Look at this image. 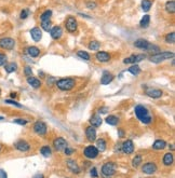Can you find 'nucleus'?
<instances>
[{
	"label": "nucleus",
	"instance_id": "obj_45",
	"mask_svg": "<svg viewBox=\"0 0 175 178\" xmlns=\"http://www.w3.org/2000/svg\"><path fill=\"white\" fill-rule=\"evenodd\" d=\"M24 75L26 76V78L27 77H30V76H32V67L30 66H25L24 67Z\"/></svg>",
	"mask_w": 175,
	"mask_h": 178
},
{
	"label": "nucleus",
	"instance_id": "obj_55",
	"mask_svg": "<svg viewBox=\"0 0 175 178\" xmlns=\"http://www.w3.org/2000/svg\"><path fill=\"white\" fill-rule=\"evenodd\" d=\"M16 95H18V94H16V92H11L10 97H11V98H15V97H16Z\"/></svg>",
	"mask_w": 175,
	"mask_h": 178
},
{
	"label": "nucleus",
	"instance_id": "obj_34",
	"mask_svg": "<svg viewBox=\"0 0 175 178\" xmlns=\"http://www.w3.org/2000/svg\"><path fill=\"white\" fill-rule=\"evenodd\" d=\"M40 153H41V156H43L44 158H49L52 154V149L49 146H42L41 148H40Z\"/></svg>",
	"mask_w": 175,
	"mask_h": 178
},
{
	"label": "nucleus",
	"instance_id": "obj_10",
	"mask_svg": "<svg viewBox=\"0 0 175 178\" xmlns=\"http://www.w3.org/2000/svg\"><path fill=\"white\" fill-rule=\"evenodd\" d=\"M67 146H68V142L64 137H56L55 139L53 140V147L56 151H63Z\"/></svg>",
	"mask_w": 175,
	"mask_h": 178
},
{
	"label": "nucleus",
	"instance_id": "obj_33",
	"mask_svg": "<svg viewBox=\"0 0 175 178\" xmlns=\"http://www.w3.org/2000/svg\"><path fill=\"white\" fill-rule=\"evenodd\" d=\"M128 71L133 75V76H138V75L141 74V68H139L138 64H132V66L129 67Z\"/></svg>",
	"mask_w": 175,
	"mask_h": 178
},
{
	"label": "nucleus",
	"instance_id": "obj_56",
	"mask_svg": "<svg viewBox=\"0 0 175 178\" xmlns=\"http://www.w3.org/2000/svg\"><path fill=\"white\" fill-rule=\"evenodd\" d=\"M169 147H170V149H171L172 151L174 150V145L173 144H171V145H169Z\"/></svg>",
	"mask_w": 175,
	"mask_h": 178
},
{
	"label": "nucleus",
	"instance_id": "obj_13",
	"mask_svg": "<svg viewBox=\"0 0 175 178\" xmlns=\"http://www.w3.org/2000/svg\"><path fill=\"white\" fill-rule=\"evenodd\" d=\"M66 165H67V168L72 174H80L81 173V168H80V166L78 165V163L75 160H72V159L66 160Z\"/></svg>",
	"mask_w": 175,
	"mask_h": 178
},
{
	"label": "nucleus",
	"instance_id": "obj_59",
	"mask_svg": "<svg viewBox=\"0 0 175 178\" xmlns=\"http://www.w3.org/2000/svg\"><path fill=\"white\" fill-rule=\"evenodd\" d=\"M4 119V117H0V121H2Z\"/></svg>",
	"mask_w": 175,
	"mask_h": 178
},
{
	"label": "nucleus",
	"instance_id": "obj_39",
	"mask_svg": "<svg viewBox=\"0 0 175 178\" xmlns=\"http://www.w3.org/2000/svg\"><path fill=\"white\" fill-rule=\"evenodd\" d=\"M41 29L44 30V31L49 32L50 31V29L52 28V22L51 20L50 21H43V22H41Z\"/></svg>",
	"mask_w": 175,
	"mask_h": 178
},
{
	"label": "nucleus",
	"instance_id": "obj_44",
	"mask_svg": "<svg viewBox=\"0 0 175 178\" xmlns=\"http://www.w3.org/2000/svg\"><path fill=\"white\" fill-rule=\"evenodd\" d=\"M63 152H64V154H65V156H72V154H74L75 152H76V150L74 148H70V147H66L65 149H64L63 150Z\"/></svg>",
	"mask_w": 175,
	"mask_h": 178
},
{
	"label": "nucleus",
	"instance_id": "obj_21",
	"mask_svg": "<svg viewBox=\"0 0 175 178\" xmlns=\"http://www.w3.org/2000/svg\"><path fill=\"white\" fill-rule=\"evenodd\" d=\"M26 53L30 56V57H38L40 55V49L38 46H30L26 48Z\"/></svg>",
	"mask_w": 175,
	"mask_h": 178
},
{
	"label": "nucleus",
	"instance_id": "obj_43",
	"mask_svg": "<svg viewBox=\"0 0 175 178\" xmlns=\"http://www.w3.org/2000/svg\"><path fill=\"white\" fill-rule=\"evenodd\" d=\"M7 62H8V56L4 54V53L0 52V66H3Z\"/></svg>",
	"mask_w": 175,
	"mask_h": 178
},
{
	"label": "nucleus",
	"instance_id": "obj_18",
	"mask_svg": "<svg viewBox=\"0 0 175 178\" xmlns=\"http://www.w3.org/2000/svg\"><path fill=\"white\" fill-rule=\"evenodd\" d=\"M95 57H96V60H98V62L107 63V62H109V60H110L112 55H110L108 52H105V51H98V52H96Z\"/></svg>",
	"mask_w": 175,
	"mask_h": 178
},
{
	"label": "nucleus",
	"instance_id": "obj_48",
	"mask_svg": "<svg viewBox=\"0 0 175 178\" xmlns=\"http://www.w3.org/2000/svg\"><path fill=\"white\" fill-rule=\"evenodd\" d=\"M55 82H56L55 77H49V78L47 79V84H48V86H52L53 84H55Z\"/></svg>",
	"mask_w": 175,
	"mask_h": 178
},
{
	"label": "nucleus",
	"instance_id": "obj_7",
	"mask_svg": "<svg viewBox=\"0 0 175 178\" xmlns=\"http://www.w3.org/2000/svg\"><path fill=\"white\" fill-rule=\"evenodd\" d=\"M15 46V40L11 37H3L0 39V48L2 50H8L11 51Z\"/></svg>",
	"mask_w": 175,
	"mask_h": 178
},
{
	"label": "nucleus",
	"instance_id": "obj_61",
	"mask_svg": "<svg viewBox=\"0 0 175 178\" xmlns=\"http://www.w3.org/2000/svg\"><path fill=\"white\" fill-rule=\"evenodd\" d=\"M0 151H1V147H0Z\"/></svg>",
	"mask_w": 175,
	"mask_h": 178
},
{
	"label": "nucleus",
	"instance_id": "obj_37",
	"mask_svg": "<svg viewBox=\"0 0 175 178\" xmlns=\"http://www.w3.org/2000/svg\"><path fill=\"white\" fill-rule=\"evenodd\" d=\"M164 41L167 42V43H169V44H174V42H175V32L171 31V32H169V34L165 35Z\"/></svg>",
	"mask_w": 175,
	"mask_h": 178
},
{
	"label": "nucleus",
	"instance_id": "obj_47",
	"mask_svg": "<svg viewBox=\"0 0 175 178\" xmlns=\"http://www.w3.org/2000/svg\"><path fill=\"white\" fill-rule=\"evenodd\" d=\"M15 124H20V125H26V124L28 123V121L26 120V119H22V118H20V119H15V120L13 121Z\"/></svg>",
	"mask_w": 175,
	"mask_h": 178
},
{
	"label": "nucleus",
	"instance_id": "obj_28",
	"mask_svg": "<svg viewBox=\"0 0 175 178\" xmlns=\"http://www.w3.org/2000/svg\"><path fill=\"white\" fill-rule=\"evenodd\" d=\"M167 146H168L167 142L163 139H157L152 144V148L155 149V150H163Z\"/></svg>",
	"mask_w": 175,
	"mask_h": 178
},
{
	"label": "nucleus",
	"instance_id": "obj_29",
	"mask_svg": "<svg viewBox=\"0 0 175 178\" xmlns=\"http://www.w3.org/2000/svg\"><path fill=\"white\" fill-rule=\"evenodd\" d=\"M150 25V15L149 14H145V15L142 17V20L139 21V27L141 28H147Z\"/></svg>",
	"mask_w": 175,
	"mask_h": 178
},
{
	"label": "nucleus",
	"instance_id": "obj_52",
	"mask_svg": "<svg viewBox=\"0 0 175 178\" xmlns=\"http://www.w3.org/2000/svg\"><path fill=\"white\" fill-rule=\"evenodd\" d=\"M118 136H119L120 138H123L125 136V133L122 128H118Z\"/></svg>",
	"mask_w": 175,
	"mask_h": 178
},
{
	"label": "nucleus",
	"instance_id": "obj_60",
	"mask_svg": "<svg viewBox=\"0 0 175 178\" xmlns=\"http://www.w3.org/2000/svg\"><path fill=\"white\" fill-rule=\"evenodd\" d=\"M0 94H1V90H0Z\"/></svg>",
	"mask_w": 175,
	"mask_h": 178
},
{
	"label": "nucleus",
	"instance_id": "obj_36",
	"mask_svg": "<svg viewBox=\"0 0 175 178\" xmlns=\"http://www.w3.org/2000/svg\"><path fill=\"white\" fill-rule=\"evenodd\" d=\"M142 162H143V158H142V156L136 154V156L132 159V166L136 168V167H138V166L142 164Z\"/></svg>",
	"mask_w": 175,
	"mask_h": 178
},
{
	"label": "nucleus",
	"instance_id": "obj_27",
	"mask_svg": "<svg viewBox=\"0 0 175 178\" xmlns=\"http://www.w3.org/2000/svg\"><path fill=\"white\" fill-rule=\"evenodd\" d=\"M3 67H4V70H6L7 74H12V72L18 70V64L14 62L6 63V64L3 65Z\"/></svg>",
	"mask_w": 175,
	"mask_h": 178
},
{
	"label": "nucleus",
	"instance_id": "obj_22",
	"mask_svg": "<svg viewBox=\"0 0 175 178\" xmlns=\"http://www.w3.org/2000/svg\"><path fill=\"white\" fill-rule=\"evenodd\" d=\"M27 83L32 86V89H39L41 88V81L39 80L38 78H35V77L30 76V77H27Z\"/></svg>",
	"mask_w": 175,
	"mask_h": 178
},
{
	"label": "nucleus",
	"instance_id": "obj_6",
	"mask_svg": "<svg viewBox=\"0 0 175 178\" xmlns=\"http://www.w3.org/2000/svg\"><path fill=\"white\" fill-rule=\"evenodd\" d=\"M32 128H34V132L36 133L37 135H39V136H44V135L47 134V132H48V126H47V124L44 123L43 121H40V120H38L34 123Z\"/></svg>",
	"mask_w": 175,
	"mask_h": 178
},
{
	"label": "nucleus",
	"instance_id": "obj_11",
	"mask_svg": "<svg viewBox=\"0 0 175 178\" xmlns=\"http://www.w3.org/2000/svg\"><path fill=\"white\" fill-rule=\"evenodd\" d=\"M157 171H158V166L153 162H147L142 166V172H143L144 174L152 175V174H155Z\"/></svg>",
	"mask_w": 175,
	"mask_h": 178
},
{
	"label": "nucleus",
	"instance_id": "obj_4",
	"mask_svg": "<svg viewBox=\"0 0 175 178\" xmlns=\"http://www.w3.org/2000/svg\"><path fill=\"white\" fill-rule=\"evenodd\" d=\"M101 172L105 177H112L117 172V164L115 162H112V161L106 162L105 164L102 166Z\"/></svg>",
	"mask_w": 175,
	"mask_h": 178
},
{
	"label": "nucleus",
	"instance_id": "obj_25",
	"mask_svg": "<svg viewBox=\"0 0 175 178\" xmlns=\"http://www.w3.org/2000/svg\"><path fill=\"white\" fill-rule=\"evenodd\" d=\"M162 162L165 166H171L174 162V156L172 152H167V153L163 156Z\"/></svg>",
	"mask_w": 175,
	"mask_h": 178
},
{
	"label": "nucleus",
	"instance_id": "obj_58",
	"mask_svg": "<svg viewBox=\"0 0 175 178\" xmlns=\"http://www.w3.org/2000/svg\"><path fill=\"white\" fill-rule=\"evenodd\" d=\"M36 177H43V175H42V174H38V175H36Z\"/></svg>",
	"mask_w": 175,
	"mask_h": 178
},
{
	"label": "nucleus",
	"instance_id": "obj_24",
	"mask_svg": "<svg viewBox=\"0 0 175 178\" xmlns=\"http://www.w3.org/2000/svg\"><path fill=\"white\" fill-rule=\"evenodd\" d=\"M164 10L168 14L175 13V0H168L164 4Z\"/></svg>",
	"mask_w": 175,
	"mask_h": 178
},
{
	"label": "nucleus",
	"instance_id": "obj_40",
	"mask_svg": "<svg viewBox=\"0 0 175 178\" xmlns=\"http://www.w3.org/2000/svg\"><path fill=\"white\" fill-rule=\"evenodd\" d=\"M146 51L147 52H149V53H158V52H160V48L158 46H156V44H151L149 43V46H148V48L146 49Z\"/></svg>",
	"mask_w": 175,
	"mask_h": 178
},
{
	"label": "nucleus",
	"instance_id": "obj_30",
	"mask_svg": "<svg viewBox=\"0 0 175 178\" xmlns=\"http://www.w3.org/2000/svg\"><path fill=\"white\" fill-rule=\"evenodd\" d=\"M105 122L107 123V124H109V125L116 126V125H118V124H119L120 120H119V118H118L117 116H113V114H110V116L106 117Z\"/></svg>",
	"mask_w": 175,
	"mask_h": 178
},
{
	"label": "nucleus",
	"instance_id": "obj_20",
	"mask_svg": "<svg viewBox=\"0 0 175 178\" xmlns=\"http://www.w3.org/2000/svg\"><path fill=\"white\" fill-rule=\"evenodd\" d=\"M146 95L150 98L157 99V98H160L163 95V92L159 89H148V90H146Z\"/></svg>",
	"mask_w": 175,
	"mask_h": 178
},
{
	"label": "nucleus",
	"instance_id": "obj_19",
	"mask_svg": "<svg viewBox=\"0 0 175 178\" xmlns=\"http://www.w3.org/2000/svg\"><path fill=\"white\" fill-rule=\"evenodd\" d=\"M89 122H90V125L94 126V127H98V126H101L102 123H103V119H102V117L98 113H95V114H92L91 118L89 119Z\"/></svg>",
	"mask_w": 175,
	"mask_h": 178
},
{
	"label": "nucleus",
	"instance_id": "obj_8",
	"mask_svg": "<svg viewBox=\"0 0 175 178\" xmlns=\"http://www.w3.org/2000/svg\"><path fill=\"white\" fill-rule=\"evenodd\" d=\"M98 154H100V151H98V148H96L95 146H93V145H90V146L86 147L83 150V156H86L87 159H90V160L96 159L98 156Z\"/></svg>",
	"mask_w": 175,
	"mask_h": 178
},
{
	"label": "nucleus",
	"instance_id": "obj_17",
	"mask_svg": "<svg viewBox=\"0 0 175 178\" xmlns=\"http://www.w3.org/2000/svg\"><path fill=\"white\" fill-rule=\"evenodd\" d=\"M113 78H115V77H113V75L112 72H109L108 70H104L103 75H102V77H101V84L107 85V84H109L113 80Z\"/></svg>",
	"mask_w": 175,
	"mask_h": 178
},
{
	"label": "nucleus",
	"instance_id": "obj_49",
	"mask_svg": "<svg viewBox=\"0 0 175 178\" xmlns=\"http://www.w3.org/2000/svg\"><path fill=\"white\" fill-rule=\"evenodd\" d=\"M90 175H91L92 177H98V170H96V167H92L91 170H90Z\"/></svg>",
	"mask_w": 175,
	"mask_h": 178
},
{
	"label": "nucleus",
	"instance_id": "obj_41",
	"mask_svg": "<svg viewBox=\"0 0 175 178\" xmlns=\"http://www.w3.org/2000/svg\"><path fill=\"white\" fill-rule=\"evenodd\" d=\"M29 14H30L29 9H23L20 12V18L21 20H26V18L29 16Z\"/></svg>",
	"mask_w": 175,
	"mask_h": 178
},
{
	"label": "nucleus",
	"instance_id": "obj_42",
	"mask_svg": "<svg viewBox=\"0 0 175 178\" xmlns=\"http://www.w3.org/2000/svg\"><path fill=\"white\" fill-rule=\"evenodd\" d=\"M4 103H6V104H9V105H12V106H15V107H18V108H22V107H23L20 103L15 102L13 98H12V99H6V100H4Z\"/></svg>",
	"mask_w": 175,
	"mask_h": 178
},
{
	"label": "nucleus",
	"instance_id": "obj_54",
	"mask_svg": "<svg viewBox=\"0 0 175 178\" xmlns=\"http://www.w3.org/2000/svg\"><path fill=\"white\" fill-rule=\"evenodd\" d=\"M78 14H79L80 16H82V17H86V18H92L91 16H88L87 14H84V13H78Z\"/></svg>",
	"mask_w": 175,
	"mask_h": 178
},
{
	"label": "nucleus",
	"instance_id": "obj_53",
	"mask_svg": "<svg viewBox=\"0 0 175 178\" xmlns=\"http://www.w3.org/2000/svg\"><path fill=\"white\" fill-rule=\"evenodd\" d=\"M8 175H7V173L4 172L3 170H0V178H6Z\"/></svg>",
	"mask_w": 175,
	"mask_h": 178
},
{
	"label": "nucleus",
	"instance_id": "obj_32",
	"mask_svg": "<svg viewBox=\"0 0 175 178\" xmlns=\"http://www.w3.org/2000/svg\"><path fill=\"white\" fill-rule=\"evenodd\" d=\"M152 7V1L151 0H142L141 2V8L144 12H148Z\"/></svg>",
	"mask_w": 175,
	"mask_h": 178
},
{
	"label": "nucleus",
	"instance_id": "obj_16",
	"mask_svg": "<svg viewBox=\"0 0 175 178\" xmlns=\"http://www.w3.org/2000/svg\"><path fill=\"white\" fill-rule=\"evenodd\" d=\"M86 136H87L88 142H95V140H96V130H95V127H94V126H92V125L87 126Z\"/></svg>",
	"mask_w": 175,
	"mask_h": 178
},
{
	"label": "nucleus",
	"instance_id": "obj_46",
	"mask_svg": "<svg viewBox=\"0 0 175 178\" xmlns=\"http://www.w3.org/2000/svg\"><path fill=\"white\" fill-rule=\"evenodd\" d=\"M87 8L90 9V10H94V9H96V7H98V3H96L95 1H88L86 3Z\"/></svg>",
	"mask_w": 175,
	"mask_h": 178
},
{
	"label": "nucleus",
	"instance_id": "obj_50",
	"mask_svg": "<svg viewBox=\"0 0 175 178\" xmlns=\"http://www.w3.org/2000/svg\"><path fill=\"white\" fill-rule=\"evenodd\" d=\"M113 150H115V153H121V144L118 142V144L115 146V149H113Z\"/></svg>",
	"mask_w": 175,
	"mask_h": 178
},
{
	"label": "nucleus",
	"instance_id": "obj_15",
	"mask_svg": "<svg viewBox=\"0 0 175 178\" xmlns=\"http://www.w3.org/2000/svg\"><path fill=\"white\" fill-rule=\"evenodd\" d=\"M14 147H15L16 150L21 151V152H27L29 151L30 149V145L28 142H26L24 139H20L14 144Z\"/></svg>",
	"mask_w": 175,
	"mask_h": 178
},
{
	"label": "nucleus",
	"instance_id": "obj_23",
	"mask_svg": "<svg viewBox=\"0 0 175 178\" xmlns=\"http://www.w3.org/2000/svg\"><path fill=\"white\" fill-rule=\"evenodd\" d=\"M150 42L148 40H146V39H138L135 42H134V46L138 49H141V50H146V49L148 48V46H149Z\"/></svg>",
	"mask_w": 175,
	"mask_h": 178
},
{
	"label": "nucleus",
	"instance_id": "obj_57",
	"mask_svg": "<svg viewBox=\"0 0 175 178\" xmlns=\"http://www.w3.org/2000/svg\"><path fill=\"white\" fill-rule=\"evenodd\" d=\"M39 77H41V78H43L44 77V74L42 71H39Z\"/></svg>",
	"mask_w": 175,
	"mask_h": 178
},
{
	"label": "nucleus",
	"instance_id": "obj_31",
	"mask_svg": "<svg viewBox=\"0 0 175 178\" xmlns=\"http://www.w3.org/2000/svg\"><path fill=\"white\" fill-rule=\"evenodd\" d=\"M52 14H53V12H52V10H50V9L44 10L39 16L40 22H43V21H50L51 17H52Z\"/></svg>",
	"mask_w": 175,
	"mask_h": 178
},
{
	"label": "nucleus",
	"instance_id": "obj_1",
	"mask_svg": "<svg viewBox=\"0 0 175 178\" xmlns=\"http://www.w3.org/2000/svg\"><path fill=\"white\" fill-rule=\"evenodd\" d=\"M134 113H135L136 118L144 124H150L152 122V117L150 116L149 110L147 107H145L144 105H138L134 108Z\"/></svg>",
	"mask_w": 175,
	"mask_h": 178
},
{
	"label": "nucleus",
	"instance_id": "obj_26",
	"mask_svg": "<svg viewBox=\"0 0 175 178\" xmlns=\"http://www.w3.org/2000/svg\"><path fill=\"white\" fill-rule=\"evenodd\" d=\"M95 147L98 148V150L100 152H104L107 148V142L104 138H100V139H96L95 140Z\"/></svg>",
	"mask_w": 175,
	"mask_h": 178
},
{
	"label": "nucleus",
	"instance_id": "obj_2",
	"mask_svg": "<svg viewBox=\"0 0 175 178\" xmlns=\"http://www.w3.org/2000/svg\"><path fill=\"white\" fill-rule=\"evenodd\" d=\"M55 85L61 91H70L75 88L76 81L72 78H62L60 80H56Z\"/></svg>",
	"mask_w": 175,
	"mask_h": 178
},
{
	"label": "nucleus",
	"instance_id": "obj_14",
	"mask_svg": "<svg viewBox=\"0 0 175 178\" xmlns=\"http://www.w3.org/2000/svg\"><path fill=\"white\" fill-rule=\"evenodd\" d=\"M29 34L32 39L35 42H40V40L42 39V29L38 26L32 27V29L29 30Z\"/></svg>",
	"mask_w": 175,
	"mask_h": 178
},
{
	"label": "nucleus",
	"instance_id": "obj_12",
	"mask_svg": "<svg viewBox=\"0 0 175 178\" xmlns=\"http://www.w3.org/2000/svg\"><path fill=\"white\" fill-rule=\"evenodd\" d=\"M50 36L53 40H58V39L62 38L63 36V28L60 25H55V26H52V28L50 29Z\"/></svg>",
	"mask_w": 175,
	"mask_h": 178
},
{
	"label": "nucleus",
	"instance_id": "obj_35",
	"mask_svg": "<svg viewBox=\"0 0 175 178\" xmlns=\"http://www.w3.org/2000/svg\"><path fill=\"white\" fill-rule=\"evenodd\" d=\"M88 48H89V50H91V51H98V50H100V48H101L100 41H98V40H92V41H90V43H89V46H88Z\"/></svg>",
	"mask_w": 175,
	"mask_h": 178
},
{
	"label": "nucleus",
	"instance_id": "obj_9",
	"mask_svg": "<svg viewBox=\"0 0 175 178\" xmlns=\"http://www.w3.org/2000/svg\"><path fill=\"white\" fill-rule=\"evenodd\" d=\"M134 149H135V147H134V142H132L131 139L124 140V142L121 144V152H122V153H124V154L133 153Z\"/></svg>",
	"mask_w": 175,
	"mask_h": 178
},
{
	"label": "nucleus",
	"instance_id": "obj_5",
	"mask_svg": "<svg viewBox=\"0 0 175 178\" xmlns=\"http://www.w3.org/2000/svg\"><path fill=\"white\" fill-rule=\"evenodd\" d=\"M64 24H65V28L68 32L74 34V32L77 31L78 21L74 15H68L67 17L65 18V23H64Z\"/></svg>",
	"mask_w": 175,
	"mask_h": 178
},
{
	"label": "nucleus",
	"instance_id": "obj_38",
	"mask_svg": "<svg viewBox=\"0 0 175 178\" xmlns=\"http://www.w3.org/2000/svg\"><path fill=\"white\" fill-rule=\"evenodd\" d=\"M77 56L79 58H81V60H91V56H90L89 53H88L87 51H83V50L78 51Z\"/></svg>",
	"mask_w": 175,
	"mask_h": 178
},
{
	"label": "nucleus",
	"instance_id": "obj_51",
	"mask_svg": "<svg viewBox=\"0 0 175 178\" xmlns=\"http://www.w3.org/2000/svg\"><path fill=\"white\" fill-rule=\"evenodd\" d=\"M108 110H109V108H108V107H101L100 109H98V112H100L101 114H103V113H107L108 112Z\"/></svg>",
	"mask_w": 175,
	"mask_h": 178
},
{
	"label": "nucleus",
	"instance_id": "obj_3",
	"mask_svg": "<svg viewBox=\"0 0 175 178\" xmlns=\"http://www.w3.org/2000/svg\"><path fill=\"white\" fill-rule=\"evenodd\" d=\"M170 58H174L173 52H158L151 55L149 60L153 64H160V63L164 62L167 60H170Z\"/></svg>",
	"mask_w": 175,
	"mask_h": 178
}]
</instances>
